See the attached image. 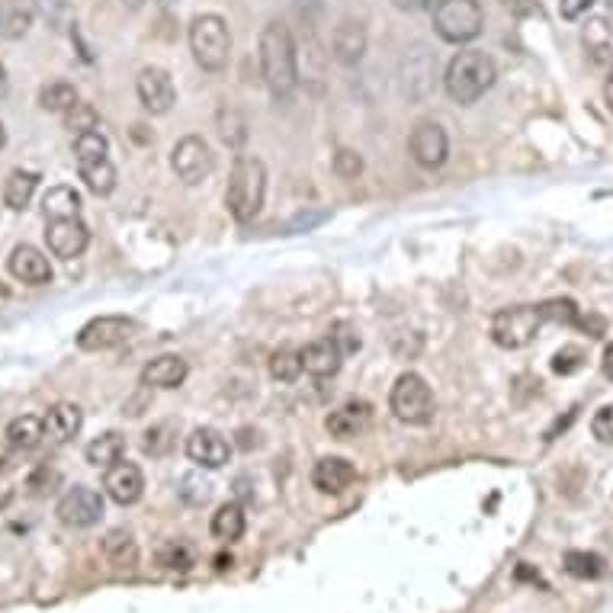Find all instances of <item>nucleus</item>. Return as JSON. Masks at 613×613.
I'll return each instance as SVG.
<instances>
[{"label":"nucleus","mask_w":613,"mask_h":613,"mask_svg":"<svg viewBox=\"0 0 613 613\" xmlns=\"http://www.w3.org/2000/svg\"><path fill=\"white\" fill-rule=\"evenodd\" d=\"M578 309L572 299H549L540 305H511L492 318V341L504 350L527 347L543 325H575Z\"/></svg>","instance_id":"f257e3e1"},{"label":"nucleus","mask_w":613,"mask_h":613,"mask_svg":"<svg viewBox=\"0 0 613 613\" xmlns=\"http://www.w3.org/2000/svg\"><path fill=\"white\" fill-rule=\"evenodd\" d=\"M260 74L270 94L277 100H289L299 87V65H296V42L289 26L273 20L260 33Z\"/></svg>","instance_id":"f03ea898"},{"label":"nucleus","mask_w":613,"mask_h":613,"mask_svg":"<svg viewBox=\"0 0 613 613\" xmlns=\"http://www.w3.org/2000/svg\"><path fill=\"white\" fill-rule=\"evenodd\" d=\"M264 196H267V167L254 155H238L232 164V177H228V190H225V203L228 212L238 222H251L257 219V212L264 209Z\"/></svg>","instance_id":"7ed1b4c3"},{"label":"nucleus","mask_w":613,"mask_h":613,"mask_svg":"<svg viewBox=\"0 0 613 613\" xmlns=\"http://www.w3.org/2000/svg\"><path fill=\"white\" fill-rule=\"evenodd\" d=\"M495 78H498L495 58L479 52V49H466L447 65V78H443V84H447V94L453 103L472 106L479 97H485V90L495 84Z\"/></svg>","instance_id":"20e7f679"},{"label":"nucleus","mask_w":613,"mask_h":613,"mask_svg":"<svg viewBox=\"0 0 613 613\" xmlns=\"http://www.w3.org/2000/svg\"><path fill=\"white\" fill-rule=\"evenodd\" d=\"M190 52L203 71H222L232 58V33L219 13H203L190 23Z\"/></svg>","instance_id":"39448f33"},{"label":"nucleus","mask_w":613,"mask_h":613,"mask_svg":"<svg viewBox=\"0 0 613 613\" xmlns=\"http://www.w3.org/2000/svg\"><path fill=\"white\" fill-rule=\"evenodd\" d=\"M485 13L479 0H437L434 7V29L443 42L463 45L482 33Z\"/></svg>","instance_id":"423d86ee"},{"label":"nucleus","mask_w":613,"mask_h":613,"mask_svg":"<svg viewBox=\"0 0 613 613\" xmlns=\"http://www.w3.org/2000/svg\"><path fill=\"white\" fill-rule=\"evenodd\" d=\"M389 408L402 424H427L434 418V392L418 373H402L389 392Z\"/></svg>","instance_id":"0eeeda50"},{"label":"nucleus","mask_w":613,"mask_h":613,"mask_svg":"<svg viewBox=\"0 0 613 613\" xmlns=\"http://www.w3.org/2000/svg\"><path fill=\"white\" fill-rule=\"evenodd\" d=\"M55 514L65 527H78V530L94 527V524H100V517H103V498H100V492H94V488L74 485V488H68L65 495H61Z\"/></svg>","instance_id":"6e6552de"},{"label":"nucleus","mask_w":613,"mask_h":613,"mask_svg":"<svg viewBox=\"0 0 613 613\" xmlns=\"http://www.w3.org/2000/svg\"><path fill=\"white\" fill-rule=\"evenodd\" d=\"M135 331V321L126 315H100L94 321H87L78 334V347L97 354V350H113L119 344H126Z\"/></svg>","instance_id":"1a4fd4ad"},{"label":"nucleus","mask_w":613,"mask_h":613,"mask_svg":"<svg viewBox=\"0 0 613 613\" xmlns=\"http://www.w3.org/2000/svg\"><path fill=\"white\" fill-rule=\"evenodd\" d=\"M171 164H174V174L187 183V187H196V183H203L212 174V164L216 161H212V151L199 135H187V139H180L174 145Z\"/></svg>","instance_id":"9d476101"},{"label":"nucleus","mask_w":613,"mask_h":613,"mask_svg":"<svg viewBox=\"0 0 613 613\" xmlns=\"http://www.w3.org/2000/svg\"><path fill=\"white\" fill-rule=\"evenodd\" d=\"M408 151H411V158H415L421 167H440L443 161H447L450 155V139H447V132H443L440 122L434 119H421L415 129H411L408 135Z\"/></svg>","instance_id":"9b49d317"},{"label":"nucleus","mask_w":613,"mask_h":613,"mask_svg":"<svg viewBox=\"0 0 613 613\" xmlns=\"http://www.w3.org/2000/svg\"><path fill=\"white\" fill-rule=\"evenodd\" d=\"M45 244H49V251L61 260H71V257H81L90 244V232L87 225L78 219H52L45 225Z\"/></svg>","instance_id":"f8f14e48"},{"label":"nucleus","mask_w":613,"mask_h":613,"mask_svg":"<svg viewBox=\"0 0 613 613\" xmlns=\"http://www.w3.org/2000/svg\"><path fill=\"white\" fill-rule=\"evenodd\" d=\"M187 456L190 463L203 469H222L232 459V443H228L216 427H196L187 437Z\"/></svg>","instance_id":"ddd939ff"},{"label":"nucleus","mask_w":613,"mask_h":613,"mask_svg":"<svg viewBox=\"0 0 613 613\" xmlns=\"http://www.w3.org/2000/svg\"><path fill=\"white\" fill-rule=\"evenodd\" d=\"M135 90H139V100H142L145 110L155 113V116L167 113L177 103L174 81L164 68H145L139 74V81H135Z\"/></svg>","instance_id":"4468645a"},{"label":"nucleus","mask_w":613,"mask_h":613,"mask_svg":"<svg viewBox=\"0 0 613 613\" xmlns=\"http://www.w3.org/2000/svg\"><path fill=\"white\" fill-rule=\"evenodd\" d=\"M434 78V55L427 52V45H411L405 61H402V84H405V94L411 100H424L431 94V81Z\"/></svg>","instance_id":"2eb2a0df"},{"label":"nucleus","mask_w":613,"mask_h":613,"mask_svg":"<svg viewBox=\"0 0 613 613\" xmlns=\"http://www.w3.org/2000/svg\"><path fill=\"white\" fill-rule=\"evenodd\" d=\"M103 488H106V495H110L116 504L126 508V504H135L145 495V475H142V469L135 466V463H122V459H119L116 466L106 469Z\"/></svg>","instance_id":"dca6fc26"},{"label":"nucleus","mask_w":613,"mask_h":613,"mask_svg":"<svg viewBox=\"0 0 613 613\" xmlns=\"http://www.w3.org/2000/svg\"><path fill=\"white\" fill-rule=\"evenodd\" d=\"M7 267L10 273L17 277L20 283L26 286H45V283H52V264H49V257H45L39 248H33V244H17L7 260Z\"/></svg>","instance_id":"f3484780"},{"label":"nucleus","mask_w":613,"mask_h":613,"mask_svg":"<svg viewBox=\"0 0 613 613\" xmlns=\"http://www.w3.org/2000/svg\"><path fill=\"white\" fill-rule=\"evenodd\" d=\"M354 479H357V469L344 456H325L312 469V485L321 495H341L354 485Z\"/></svg>","instance_id":"a211bd4d"},{"label":"nucleus","mask_w":613,"mask_h":613,"mask_svg":"<svg viewBox=\"0 0 613 613\" xmlns=\"http://www.w3.org/2000/svg\"><path fill=\"white\" fill-rule=\"evenodd\" d=\"M299 354H302V370L315 379L334 376L337 370H341V360H344L341 347L334 344V337H318V341L305 344Z\"/></svg>","instance_id":"6ab92c4d"},{"label":"nucleus","mask_w":613,"mask_h":613,"mask_svg":"<svg viewBox=\"0 0 613 613\" xmlns=\"http://www.w3.org/2000/svg\"><path fill=\"white\" fill-rule=\"evenodd\" d=\"M328 434L337 440H350V437H360L366 427H370V405L366 402H347L341 408H334L331 415L325 418Z\"/></svg>","instance_id":"aec40b11"},{"label":"nucleus","mask_w":613,"mask_h":613,"mask_svg":"<svg viewBox=\"0 0 613 613\" xmlns=\"http://www.w3.org/2000/svg\"><path fill=\"white\" fill-rule=\"evenodd\" d=\"M183 379H187V360L177 354L155 357L142 370V386L148 389H177L183 386Z\"/></svg>","instance_id":"412c9836"},{"label":"nucleus","mask_w":613,"mask_h":613,"mask_svg":"<svg viewBox=\"0 0 613 613\" xmlns=\"http://www.w3.org/2000/svg\"><path fill=\"white\" fill-rule=\"evenodd\" d=\"M84 424V411L74 405V402H58L49 408L45 415V437L55 440V443H68L74 434L81 431Z\"/></svg>","instance_id":"4be33fe9"},{"label":"nucleus","mask_w":613,"mask_h":613,"mask_svg":"<svg viewBox=\"0 0 613 613\" xmlns=\"http://www.w3.org/2000/svg\"><path fill=\"white\" fill-rule=\"evenodd\" d=\"M36 20V0H0V36L23 39Z\"/></svg>","instance_id":"5701e85b"},{"label":"nucleus","mask_w":613,"mask_h":613,"mask_svg":"<svg viewBox=\"0 0 613 613\" xmlns=\"http://www.w3.org/2000/svg\"><path fill=\"white\" fill-rule=\"evenodd\" d=\"M331 45H334V58L341 61V65H357L366 52V29L354 20H344L334 29Z\"/></svg>","instance_id":"b1692460"},{"label":"nucleus","mask_w":613,"mask_h":613,"mask_svg":"<svg viewBox=\"0 0 613 613\" xmlns=\"http://www.w3.org/2000/svg\"><path fill=\"white\" fill-rule=\"evenodd\" d=\"M103 556L106 562L119 572H132L139 565V546H135L132 533L126 530H110L103 536Z\"/></svg>","instance_id":"393cba45"},{"label":"nucleus","mask_w":613,"mask_h":613,"mask_svg":"<svg viewBox=\"0 0 613 613\" xmlns=\"http://www.w3.org/2000/svg\"><path fill=\"white\" fill-rule=\"evenodd\" d=\"M581 45H585V52L591 55L594 65H607L610 61V52H613V29L604 17H591L581 29Z\"/></svg>","instance_id":"a878e982"},{"label":"nucleus","mask_w":613,"mask_h":613,"mask_svg":"<svg viewBox=\"0 0 613 613\" xmlns=\"http://www.w3.org/2000/svg\"><path fill=\"white\" fill-rule=\"evenodd\" d=\"M122 456H126V437L116 434V431H106V434H100L97 440L87 443V463L97 466V469L116 466Z\"/></svg>","instance_id":"bb28decb"},{"label":"nucleus","mask_w":613,"mask_h":613,"mask_svg":"<svg viewBox=\"0 0 613 613\" xmlns=\"http://www.w3.org/2000/svg\"><path fill=\"white\" fill-rule=\"evenodd\" d=\"M45 440V418L20 415L7 424V443L13 450H36Z\"/></svg>","instance_id":"cd10ccee"},{"label":"nucleus","mask_w":613,"mask_h":613,"mask_svg":"<svg viewBox=\"0 0 613 613\" xmlns=\"http://www.w3.org/2000/svg\"><path fill=\"white\" fill-rule=\"evenodd\" d=\"M45 219H78L81 216V196L74 187H52L42 196Z\"/></svg>","instance_id":"c85d7f7f"},{"label":"nucleus","mask_w":613,"mask_h":613,"mask_svg":"<svg viewBox=\"0 0 613 613\" xmlns=\"http://www.w3.org/2000/svg\"><path fill=\"white\" fill-rule=\"evenodd\" d=\"M36 187H39V174H33V171H10V177L4 180V203H7V209H13V212L26 209L29 199H33V193H36Z\"/></svg>","instance_id":"c756f323"},{"label":"nucleus","mask_w":613,"mask_h":613,"mask_svg":"<svg viewBox=\"0 0 613 613\" xmlns=\"http://www.w3.org/2000/svg\"><path fill=\"white\" fill-rule=\"evenodd\" d=\"M212 536L222 543H235L244 536V511H241V504L235 501H228L222 504V508L212 514Z\"/></svg>","instance_id":"7c9ffc66"},{"label":"nucleus","mask_w":613,"mask_h":613,"mask_svg":"<svg viewBox=\"0 0 613 613\" xmlns=\"http://www.w3.org/2000/svg\"><path fill=\"white\" fill-rule=\"evenodd\" d=\"M78 171H81V180H84L87 187L94 190L97 196L113 193V187H116V167H113L110 158H100V161H81V164H78Z\"/></svg>","instance_id":"2f4dec72"},{"label":"nucleus","mask_w":613,"mask_h":613,"mask_svg":"<svg viewBox=\"0 0 613 613\" xmlns=\"http://www.w3.org/2000/svg\"><path fill=\"white\" fill-rule=\"evenodd\" d=\"M299 373H302V354L296 347L283 344V347L273 350V354H270V376L273 379L283 382V386H289V382L299 379Z\"/></svg>","instance_id":"473e14b6"},{"label":"nucleus","mask_w":613,"mask_h":613,"mask_svg":"<svg viewBox=\"0 0 613 613\" xmlns=\"http://www.w3.org/2000/svg\"><path fill=\"white\" fill-rule=\"evenodd\" d=\"M155 559H158L161 569H167V572H190L193 562H196L193 549L183 543V540H167V543H161L158 553H155Z\"/></svg>","instance_id":"72a5a7b5"},{"label":"nucleus","mask_w":613,"mask_h":613,"mask_svg":"<svg viewBox=\"0 0 613 613\" xmlns=\"http://www.w3.org/2000/svg\"><path fill=\"white\" fill-rule=\"evenodd\" d=\"M565 572L572 578H581V581H594L604 575V559L597 553H581V549H572V553H565L562 559Z\"/></svg>","instance_id":"f704fd0d"},{"label":"nucleus","mask_w":613,"mask_h":613,"mask_svg":"<svg viewBox=\"0 0 613 613\" xmlns=\"http://www.w3.org/2000/svg\"><path fill=\"white\" fill-rule=\"evenodd\" d=\"M74 103H78V90H74V84H65V81L42 87V94H39V106L49 113H68Z\"/></svg>","instance_id":"c9c22d12"},{"label":"nucleus","mask_w":613,"mask_h":613,"mask_svg":"<svg viewBox=\"0 0 613 613\" xmlns=\"http://www.w3.org/2000/svg\"><path fill=\"white\" fill-rule=\"evenodd\" d=\"M100 158H110V142L100 129L94 132H81L74 135V161H100Z\"/></svg>","instance_id":"e433bc0d"},{"label":"nucleus","mask_w":613,"mask_h":613,"mask_svg":"<svg viewBox=\"0 0 613 613\" xmlns=\"http://www.w3.org/2000/svg\"><path fill=\"white\" fill-rule=\"evenodd\" d=\"M65 126L74 132V135H81V132H94V129H100V116H97V110L90 103H74L71 110L65 113Z\"/></svg>","instance_id":"4c0bfd02"},{"label":"nucleus","mask_w":613,"mask_h":613,"mask_svg":"<svg viewBox=\"0 0 613 613\" xmlns=\"http://www.w3.org/2000/svg\"><path fill=\"white\" fill-rule=\"evenodd\" d=\"M177 495L187 501V504H206L209 495H212V485H209L199 472H187V475L180 479Z\"/></svg>","instance_id":"58836bf2"},{"label":"nucleus","mask_w":613,"mask_h":613,"mask_svg":"<svg viewBox=\"0 0 613 613\" xmlns=\"http://www.w3.org/2000/svg\"><path fill=\"white\" fill-rule=\"evenodd\" d=\"M174 424L171 421H161V424H155V427H148L145 431V453H151V456H164L167 450H171V443H174Z\"/></svg>","instance_id":"ea45409f"},{"label":"nucleus","mask_w":613,"mask_h":613,"mask_svg":"<svg viewBox=\"0 0 613 613\" xmlns=\"http://www.w3.org/2000/svg\"><path fill=\"white\" fill-rule=\"evenodd\" d=\"M334 174L344 177V180H357V177L363 174V158L357 155V151L341 148V151L334 155Z\"/></svg>","instance_id":"a19ab883"},{"label":"nucleus","mask_w":613,"mask_h":613,"mask_svg":"<svg viewBox=\"0 0 613 613\" xmlns=\"http://www.w3.org/2000/svg\"><path fill=\"white\" fill-rule=\"evenodd\" d=\"M581 366H585V350H581V347H562L556 354V360H553V370L562 373V376L578 373Z\"/></svg>","instance_id":"79ce46f5"},{"label":"nucleus","mask_w":613,"mask_h":613,"mask_svg":"<svg viewBox=\"0 0 613 613\" xmlns=\"http://www.w3.org/2000/svg\"><path fill=\"white\" fill-rule=\"evenodd\" d=\"M331 337H334V344L341 347V354H357L360 350V334L354 331V325H347V321H341V325H334L331 328Z\"/></svg>","instance_id":"37998d69"},{"label":"nucleus","mask_w":613,"mask_h":613,"mask_svg":"<svg viewBox=\"0 0 613 613\" xmlns=\"http://www.w3.org/2000/svg\"><path fill=\"white\" fill-rule=\"evenodd\" d=\"M591 434L597 437V443H613V405H604L591 418Z\"/></svg>","instance_id":"c03bdc74"},{"label":"nucleus","mask_w":613,"mask_h":613,"mask_svg":"<svg viewBox=\"0 0 613 613\" xmlns=\"http://www.w3.org/2000/svg\"><path fill=\"white\" fill-rule=\"evenodd\" d=\"M325 219H328V212H325V209H318V212H299V216L286 225V232H289V235H296V232H309V228L321 225Z\"/></svg>","instance_id":"a18cd8bd"},{"label":"nucleus","mask_w":613,"mask_h":613,"mask_svg":"<svg viewBox=\"0 0 613 613\" xmlns=\"http://www.w3.org/2000/svg\"><path fill=\"white\" fill-rule=\"evenodd\" d=\"M591 4H594V0H559V13H562V20L575 23L591 10Z\"/></svg>","instance_id":"49530a36"},{"label":"nucleus","mask_w":613,"mask_h":613,"mask_svg":"<svg viewBox=\"0 0 613 613\" xmlns=\"http://www.w3.org/2000/svg\"><path fill=\"white\" fill-rule=\"evenodd\" d=\"M392 4L402 13H421V10H434L437 0H392Z\"/></svg>","instance_id":"de8ad7c7"},{"label":"nucleus","mask_w":613,"mask_h":613,"mask_svg":"<svg viewBox=\"0 0 613 613\" xmlns=\"http://www.w3.org/2000/svg\"><path fill=\"white\" fill-rule=\"evenodd\" d=\"M575 325H581V328H585V331H591V337H601L604 334V318H578L575 321Z\"/></svg>","instance_id":"09e8293b"},{"label":"nucleus","mask_w":613,"mask_h":613,"mask_svg":"<svg viewBox=\"0 0 613 613\" xmlns=\"http://www.w3.org/2000/svg\"><path fill=\"white\" fill-rule=\"evenodd\" d=\"M604 103H607V110L613 113V68L607 71V81H604Z\"/></svg>","instance_id":"8fccbe9b"},{"label":"nucleus","mask_w":613,"mask_h":613,"mask_svg":"<svg viewBox=\"0 0 613 613\" xmlns=\"http://www.w3.org/2000/svg\"><path fill=\"white\" fill-rule=\"evenodd\" d=\"M601 370H604V376L607 379H613V344L604 350V360H601Z\"/></svg>","instance_id":"3c124183"},{"label":"nucleus","mask_w":613,"mask_h":613,"mask_svg":"<svg viewBox=\"0 0 613 613\" xmlns=\"http://www.w3.org/2000/svg\"><path fill=\"white\" fill-rule=\"evenodd\" d=\"M7 145V132H4V126H0V148Z\"/></svg>","instance_id":"603ef678"},{"label":"nucleus","mask_w":613,"mask_h":613,"mask_svg":"<svg viewBox=\"0 0 613 613\" xmlns=\"http://www.w3.org/2000/svg\"><path fill=\"white\" fill-rule=\"evenodd\" d=\"M7 293H10V289H7L4 283H0V296H7Z\"/></svg>","instance_id":"864d4df0"},{"label":"nucleus","mask_w":613,"mask_h":613,"mask_svg":"<svg viewBox=\"0 0 613 613\" xmlns=\"http://www.w3.org/2000/svg\"><path fill=\"white\" fill-rule=\"evenodd\" d=\"M0 90H4V68H0Z\"/></svg>","instance_id":"5fc2aeb1"}]
</instances>
